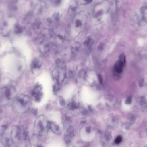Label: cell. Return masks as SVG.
Wrapping results in <instances>:
<instances>
[{
  "mask_svg": "<svg viewBox=\"0 0 147 147\" xmlns=\"http://www.w3.org/2000/svg\"><path fill=\"white\" fill-rule=\"evenodd\" d=\"M0 147H3V145L2 144H0Z\"/></svg>",
  "mask_w": 147,
  "mask_h": 147,
  "instance_id": "obj_14",
  "label": "cell"
},
{
  "mask_svg": "<svg viewBox=\"0 0 147 147\" xmlns=\"http://www.w3.org/2000/svg\"><path fill=\"white\" fill-rule=\"evenodd\" d=\"M10 135L13 143H19L22 137L21 128L18 126H13L11 129Z\"/></svg>",
  "mask_w": 147,
  "mask_h": 147,
  "instance_id": "obj_3",
  "label": "cell"
},
{
  "mask_svg": "<svg viewBox=\"0 0 147 147\" xmlns=\"http://www.w3.org/2000/svg\"><path fill=\"white\" fill-rule=\"evenodd\" d=\"M2 141L4 147H11L12 143H13L10 135L8 133L3 134Z\"/></svg>",
  "mask_w": 147,
  "mask_h": 147,
  "instance_id": "obj_5",
  "label": "cell"
},
{
  "mask_svg": "<svg viewBox=\"0 0 147 147\" xmlns=\"http://www.w3.org/2000/svg\"><path fill=\"white\" fill-rule=\"evenodd\" d=\"M1 95H0V102H1Z\"/></svg>",
  "mask_w": 147,
  "mask_h": 147,
  "instance_id": "obj_13",
  "label": "cell"
},
{
  "mask_svg": "<svg viewBox=\"0 0 147 147\" xmlns=\"http://www.w3.org/2000/svg\"><path fill=\"white\" fill-rule=\"evenodd\" d=\"M30 99L26 95H21L15 100L13 104L14 111L17 114L26 112L29 108Z\"/></svg>",
  "mask_w": 147,
  "mask_h": 147,
  "instance_id": "obj_1",
  "label": "cell"
},
{
  "mask_svg": "<svg viewBox=\"0 0 147 147\" xmlns=\"http://www.w3.org/2000/svg\"><path fill=\"white\" fill-rule=\"evenodd\" d=\"M122 141V138L121 136H118L115 140V143L117 144H120Z\"/></svg>",
  "mask_w": 147,
  "mask_h": 147,
  "instance_id": "obj_10",
  "label": "cell"
},
{
  "mask_svg": "<svg viewBox=\"0 0 147 147\" xmlns=\"http://www.w3.org/2000/svg\"><path fill=\"white\" fill-rule=\"evenodd\" d=\"M8 127V121L5 117L0 119V134H4Z\"/></svg>",
  "mask_w": 147,
  "mask_h": 147,
  "instance_id": "obj_6",
  "label": "cell"
},
{
  "mask_svg": "<svg viewBox=\"0 0 147 147\" xmlns=\"http://www.w3.org/2000/svg\"><path fill=\"white\" fill-rule=\"evenodd\" d=\"M1 96L7 100H12L16 96V90L12 86H5L1 89Z\"/></svg>",
  "mask_w": 147,
  "mask_h": 147,
  "instance_id": "obj_2",
  "label": "cell"
},
{
  "mask_svg": "<svg viewBox=\"0 0 147 147\" xmlns=\"http://www.w3.org/2000/svg\"><path fill=\"white\" fill-rule=\"evenodd\" d=\"M26 147H30L28 146H26Z\"/></svg>",
  "mask_w": 147,
  "mask_h": 147,
  "instance_id": "obj_15",
  "label": "cell"
},
{
  "mask_svg": "<svg viewBox=\"0 0 147 147\" xmlns=\"http://www.w3.org/2000/svg\"><path fill=\"white\" fill-rule=\"evenodd\" d=\"M140 14L142 20L147 24V3L141 8Z\"/></svg>",
  "mask_w": 147,
  "mask_h": 147,
  "instance_id": "obj_7",
  "label": "cell"
},
{
  "mask_svg": "<svg viewBox=\"0 0 147 147\" xmlns=\"http://www.w3.org/2000/svg\"><path fill=\"white\" fill-rule=\"evenodd\" d=\"M32 97L35 102H39L41 99V93L40 92V89L39 87H37L34 90L32 93Z\"/></svg>",
  "mask_w": 147,
  "mask_h": 147,
  "instance_id": "obj_8",
  "label": "cell"
},
{
  "mask_svg": "<svg viewBox=\"0 0 147 147\" xmlns=\"http://www.w3.org/2000/svg\"><path fill=\"white\" fill-rule=\"evenodd\" d=\"M126 63V59L123 54L120 56L119 60L116 62L114 67L115 72L117 74H121L123 71V68Z\"/></svg>",
  "mask_w": 147,
  "mask_h": 147,
  "instance_id": "obj_4",
  "label": "cell"
},
{
  "mask_svg": "<svg viewBox=\"0 0 147 147\" xmlns=\"http://www.w3.org/2000/svg\"><path fill=\"white\" fill-rule=\"evenodd\" d=\"M3 16V14L2 13L0 12V20L2 19Z\"/></svg>",
  "mask_w": 147,
  "mask_h": 147,
  "instance_id": "obj_12",
  "label": "cell"
},
{
  "mask_svg": "<svg viewBox=\"0 0 147 147\" xmlns=\"http://www.w3.org/2000/svg\"><path fill=\"white\" fill-rule=\"evenodd\" d=\"M126 102H127V104H130L132 102V98L131 96L129 97L126 100Z\"/></svg>",
  "mask_w": 147,
  "mask_h": 147,
  "instance_id": "obj_11",
  "label": "cell"
},
{
  "mask_svg": "<svg viewBox=\"0 0 147 147\" xmlns=\"http://www.w3.org/2000/svg\"><path fill=\"white\" fill-rule=\"evenodd\" d=\"M22 31V28L20 26H19V25H16V26L15 27V32L16 34H18L19 33H21Z\"/></svg>",
  "mask_w": 147,
  "mask_h": 147,
  "instance_id": "obj_9",
  "label": "cell"
}]
</instances>
